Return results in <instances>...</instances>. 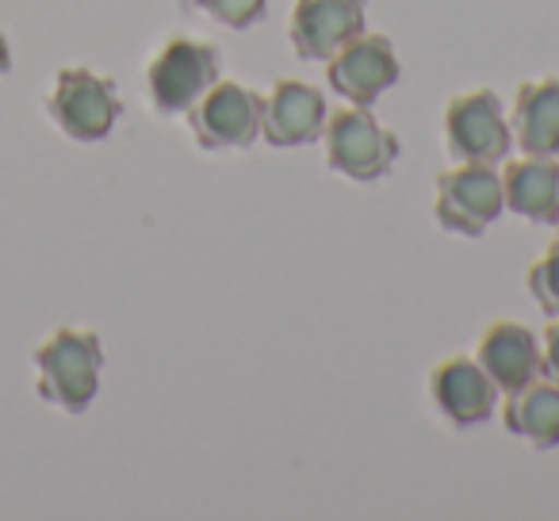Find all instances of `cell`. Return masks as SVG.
Segmentation results:
<instances>
[{"label": "cell", "mask_w": 559, "mask_h": 521, "mask_svg": "<svg viewBox=\"0 0 559 521\" xmlns=\"http://www.w3.org/2000/svg\"><path fill=\"white\" fill-rule=\"evenodd\" d=\"M12 70V47H9V35L0 32V78Z\"/></svg>", "instance_id": "cell-19"}, {"label": "cell", "mask_w": 559, "mask_h": 521, "mask_svg": "<svg viewBox=\"0 0 559 521\" xmlns=\"http://www.w3.org/2000/svg\"><path fill=\"white\" fill-rule=\"evenodd\" d=\"M326 116H330L326 96L314 85H304V81H276L272 93L264 96L261 139L280 150L311 146V142L322 139Z\"/></svg>", "instance_id": "cell-10"}, {"label": "cell", "mask_w": 559, "mask_h": 521, "mask_svg": "<svg viewBox=\"0 0 559 521\" xmlns=\"http://www.w3.org/2000/svg\"><path fill=\"white\" fill-rule=\"evenodd\" d=\"M556 226H559V223H556Z\"/></svg>", "instance_id": "cell-20"}, {"label": "cell", "mask_w": 559, "mask_h": 521, "mask_svg": "<svg viewBox=\"0 0 559 521\" xmlns=\"http://www.w3.org/2000/svg\"><path fill=\"white\" fill-rule=\"evenodd\" d=\"M47 116L55 119V127L66 139L104 142L123 116V100H119V88L111 78H100L85 66H66L50 85Z\"/></svg>", "instance_id": "cell-2"}, {"label": "cell", "mask_w": 559, "mask_h": 521, "mask_svg": "<svg viewBox=\"0 0 559 521\" xmlns=\"http://www.w3.org/2000/svg\"><path fill=\"white\" fill-rule=\"evenodd\" d=\"M502 422L513 437L528 441L533 449H556L559 445V388L544 376L510 391L502 406Z\"/></svg>", "instance_id": "cell-15"}, {"label": "cell", "mask_w": 559, "mask_h": 521, "mask_svg": "<svg viewBox=\"0 0 559 521\" xmlns=\"http://www.w3.org/2000/svg\"><path fill=\"white\" fill-rule=\"evenodd\" d=\"M185 116L195 146L246 150L261 139L264 96H257L253 88L238 85V81H215Z\"/></svg>", "instance_id": "cell-7"}, {"label": "cell", "mask_w": 559, "mask_h": 521, "mask_svg": "<svg viewBox=\"0 0 559 521\" xmlns=\"http://www.w3.org/2000/svg\"><path fill=\"white\" fill-rule=\"evenodd\" d=\"M433 188H437L433 196L437 223L452 234H467V238H479L506 208L502 173L495 165L460 162L456 169L437 173Z\"/></svg>", "instance_id": "cell-5"}, {"label": "cell", "mask_w": 559, "mask_h": 521, "mask_svg": "<svg viewBox=\"0 0 559 521\" xmlns=\"http://www.w3.org/2000/svg\"><path fill=\"white\" fill-rule=\"evenodd\" d=\"M429 399L452 426H479L495 414L498 388L475 357H449L429 368Z\"/></svg>", "instance_id": "cell-11"}, {"label": "cell", "mask_w": 559, "mask_h": 521, "mask_svg": "<svg viewBox=\"0 0 559 521\" xmlns=\"http://www.w3.org/2000/svg\"><path fill=\"white\" fill-rule=\"evenodd\" d=\"M540 376L559 388V319H551L540 338Z\"/></svg>", "instance_id": "cell-18"}, {"label": "cell", "mask_w": 559, "mask_h": 521, "mask_svg": "<svg viewBox=\"0 0 559 521\" xmlns=\"http://www.w3.org/2000/svg\"><path fill=\"white\" fill-rule=\"evenodd\" d=\"M510 131L525 154L559 157V78L525 81L513 96Z\"/></svg>", "instance_id": "cell-14"}, {"label": "cell", "mask_w": 559, "mask_h": 521, "mask_svg": "<svg viewBox=\"0 0 559 521\" xmlns=\"http://www.w3.org/2000/svg\"><path fill=\"white\" fill-rule=\"evenodd\" d=\"M475 360L498 391H521L540 376V338L521 322H490L475 345Z\"/></svg>", "instance_id": "cell-12"}, {"label": "cell", "mask_w": 559, "mask_h": 521, "mask_svg": "<svg viewBox=\"0 0 559 521\" xmlns=\"http://www.w3.org/2000/svg\"><path fill=\"white\" fill-rule=\"evenodd\" d=\"M192 4L200 12H207L215 24L230 27V32H246V27L264 20V4L269 0H192Z\"/></svg>", "instance_id": "cell-17"}, {"label": "cell", "mask_w": 559, "mask_h": 521, "mask_svg": "<svg viewBox=\"0 0 559 521\" xmlns=\"http://www.w3.org/2000/svg\"><path fill=\"white\" fill-rule=\"evenodd\" d=\"M368 24V0H296L288 39L304 62H330Z\"/></svg>", "instance_id": "cell-8"}, {"label": "cell", "mask_w": 559, "mask_h": 521, "mask_svg": "<svg viewBox=\"0 0 559 521\" xmlns=\"http://www.w3.org/2000/svg\"><path fill=\"white\" fill-rule=\"evenodd\" d=\"M223 73V58L211 43L200 39H169L146 70V93L162 116L188 111Z\"/></svg>", "instance_id": "cell-4"}, {"label": "cell", "mask_w": 559, "mask_h": 521, "mask_svg": "<svg viewBox=\"0 0 559 521\" xmlns=\"http://www.w3.org/2000/svg\"><path fill=\"white\" fill-rule=\"evenodd\" d=\"M525 284H528V296L536 299V307L548 319H559V241H551L533 265H528Z\"/></svg>", "instance_id": "cell-16"}, {"label": "cell", "mask_w": 559, "mask_h": 521, "mask_svg": "<svg viewBox=\"0 0 559 521\" xmlns=\"http://www.w3.org/2000/svg\"><path fill=\"white\" fill-rule=\"evenodd\" d=\"M506 208L528 223H559V157H518L502 169Z\"/></svg>", "instance_id": "cell-13"}, {"label": "cell", "mask_w": 559, "mask_h": 521, "mask_svg": "<svg viewBox=\"0 0 559 521\" xmlns=\"http://www.w3.org/2000/svg\"><path fill=\"white\" fill-rule=\"evenodd\" d=\"M35 391L43 403L58 406L66 414L88 411V403L100 391L104 345L93 330L58 327L47 342L35 350Z\"/></svg>", "instance_id": "cell-1"}, {"label": "cell", "mask_w": 559, "mask_h": 521, "mask_svg": "<svg viewBox=\"0 0 559 521\" xmlns=\"http://www.w3.org/2000/svg\"><path fill=\"white\" fill-rule=\"evenodd\" d=\"M326 81L337 96L368 108V104H376L399 81L395 47H391L388 35L360 32L357 39H349L326 62Z\"/></svg>", "instance_id": "cell-9"}, {"label": "cell", "mask_w": 559, "mask_h": 521, "mask_svg": "<svg viewBox=\"0 0 559 521\" xmlns=\"http://www.w3.org/2000/svg\"><path fill=\"white\" fill-rule=\"evenodd\" d=\"M326 162L334 173L349 180H380L399 162V134L388 131L380 119L360 104L337 108L322 127Z\"/></svg>", "instance_id": "cell-3"}, {"label": "cell", "mask_w": 559, "mask_h": 521, "mask_svg": "<svg viewBox=\"0 0 559 521\" xmlns=\"http://www.w3.org/2000/svg\"><path fill=\"white\" fill-rule=\"evenodd\" d=\"M444 146L456 162L502 165L513 146L510 119L502 116V100L490 88H472L444 104Z\"/></svg>", "instance_id": "cell-6"}]
</instances>
